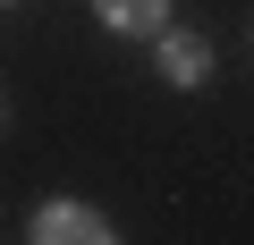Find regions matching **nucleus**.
<instances>
[{"label":"nucleus","mask_w":254,"mask_h":245,"mask_svg":"<svg viewBox=\"0 0 254 245\" xmlns=\"http://www.w3.org/2000/svg\"><path fill=\"white\" fill-rule=\"evenodd\" d=\"M153 68H161V85L195 93V85L212 76V43H203L195 26H161V34H153Z\"/></svg>","instance_id":"obj_2"},{"label":"nucleus","mask_w":254,"mask_h":245,"mask_svg":"<svg viewBox=\"0 0 254 245\" xmlns=\"http://www.w3.org/2000/svg\"><path fill=\"white\" fill-rule=\"evenodd\" d=\"M0 9H17V0H0Z\"/></svg>","instance_id":"obj_4"},{"label":"nucleus","mask_w":254,"mask_h":245,"mask_svg":"<svg viewBox=\"0 0 254 245\" xmlns=\"http://www.w3.org/2000/svg\"><path fill=\"white\" fill-rule=\"evenodd\" d=\"M26 245H119V228H110L93 203H76V195H51V203L34 211Z\"/></svg>","instance_id":"obj_1"},{"label":"nucleus","mask_w":254,"mask_h":245,"mask_svg":"<svg viewBox=\"0 0 254 245\" xmlns=\"http://www.w3.org/2000/svg\"><path fill=\"white\" fill-rule=\"evenodd\" d=\"M93 17H102L110 34H127V43H153V34L170 26V0H93Z\"/></svg>","instance_id":"obj_3"}]
</instances>
